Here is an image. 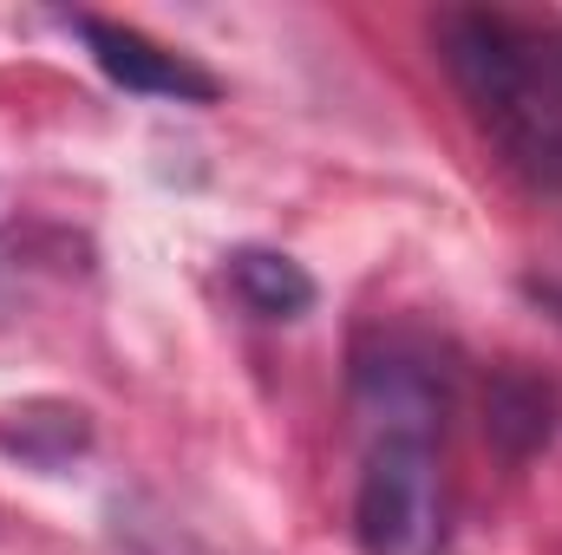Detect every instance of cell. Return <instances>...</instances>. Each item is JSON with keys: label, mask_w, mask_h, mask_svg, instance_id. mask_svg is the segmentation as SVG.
<instances>
[{"label": "cell", "mask_w": 562, "mask_h": 555, "mask_svg": "<svg viewBox=\"0 0 562 555\" xmlns=\"http://www.w3.org/2000/svg\"><path fill=\"white\" fill-rule=\"evenodd\" d=\"M438 59L477 132L530 183H562V72L504 13H438Z\"/></svg>", "instance_id": "1"}, {"label": "cell", "mask_w": 562, "mask_h": 555, "mask_svg": "<svg viewBox=\"0 0 562 555\" xmlns=\"http://www.w3.org/2000/svg\"><path fill=\"white\" fill-rule=\"evenodd\" d=\"M353 536L360 555H438L445 490L425 438H373L353 490Z\"/></svg>", "instance_id": "2"}, {"label": "cell", "mask_w": 562, "mask_h": 555, "mask_svg": "<svg viewBox=\"0 0 562 555\" xmlns=\"http://www.w3.org/2000/svg\"><path fill=\"white\" fill-rule=\"evenodd\" d=\"M72 26H79V39L92 46L99 72H105L112 86H125V92H138V99H177V105H210V99H216V79H210L203 66H190L183 53L157 46L138 26L92 20V13H79Z\"/></svg>", "instance_id": "3"}, {"label": "cell", "mask_w": 562, "mask_h": 555, "mask_svg": "<svg viewBox=\"0 0 562 555\" xmlns=\"http://www.w3.org/2000/svg\"><path fill=\"white\" fill-rule=\"evenodd\" d=\"M353 393H360V412L373 418L380 438H425L431 444V431L445 424V386L406 347H386L380 360H360Z\"/></svg>", "instance_id": "4"}, {"label": "cell", "mask_w": 562, "mask_h": 555, "mask_svg": "<svg viewBox=\"0 0 562 555\" xmlns=\"http://www.w3.org/2000/svg\"><path fill=\"white\" fill-rule=\"evenodd\" d=\"M229 287L262 320H301L314 307V275L281 249H236L229 256Z\"/></svg>", "instance_id": "5"}, {"label": "cell", "mask_w": 562, "mask_h": 555, "mask_svg": "<svg viewBox=\"0 0 562 555\" xmlns=\"http://www.w3.org/2000/svg\"><path fill=\"white\" fill-rule=\"evenodd\" d=\"M0 444L40 471H59L66 457H79L92 444V418L79 406H26V412L0 418Z\"/></svg>", "instance_id": "6"}, {"label": "cell", "mask_w": 562, "mask_h": 555, "mask_svg": "<svg viewBox=\"0 0 562 555\" xmlns=\"http://www.w3.org/2000/svg\"><path fill=\"white\" fill-rule=\"evenodd\" d=\"M484 431L510 451V457H524V451H537L543 438H550V393L537 386V380H524V373H504L497 386H491V406H484Z\"/></svg>", "instance_id": "7"}, {"label": "cell", "mask_w": 562, "mask_h": 555, "mask_svg": "<svg viewBox=\"0 0 562 555\" xmlns=\"http://www.w3.org/2000/svg\"><path fill=\"white\" fill-rule=\"evenodd\" d=\"M537 294H543V301H550V307H562V287H537Z\"/></svg>", "instance_id": "8"}, {"label": "cell", "mask_w": 562, "mask_h": 555, "mask_svg": "<svg viewBox=\"0 0 562 555\" xmlns=\"http://www.w3.org/2000/svg\"><path fill=\"white\" fill-rule=\"evenodd\" d=\"M0 294H7V275H0Z\"/></svg>", "instance_id": "9"}]
</instances>
